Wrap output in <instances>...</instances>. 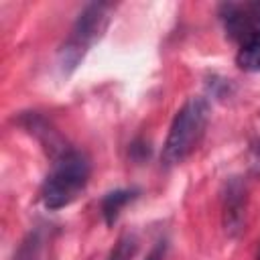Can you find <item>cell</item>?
I'll return each instance as SVG.
<instances>
[{
	"mask_svg": "<svg viewBox=\"0 0 260 260\" xmlns=\"http://www.w3.org/2000/svg\"><path fill=\"white\" fill-rule=\"evenodd\" d=\"M89 179V160L83 152L69 148L55 158L51 173L41 187V201L49 211L67 207L85 189Z\"/></svg>",
	"mask_w": 260,
	"mask_h": 260,
	"instance_id": "1",
	"label": "cell"
},
{
	"mask_svg": "<svg viewBox=\"0 0 260 260\" xmlns=\"http://www.w3.org/2000/svg\"><path fill=\"white\" fill-rule=\"evenodd\" d=\"M209 118V104L205 98L187 100L175 114L167 140L162 144L160 160L165 167H175L183 162L199 144Z\"/></svg>",
	"mask_w": 260,
	"mask_h": 260,
	"instance_id": "2",
	"label": "cell"
},
{
	"mask_svg": "<svg viewBox=\"0 0 260 260\" xmlns=\"http://www.w3.org/2000/svg\"><path fill=\"white\" fill-rule=\"evenodd\" d=\"M112 12H114V4L110 2H91L79 12V16L71 26L69 37L65 39V43L57 53V63L63 75L73 73L75 67L83 61L89 47L108 28Z\"/></svg>",
	"mask_w": 260,
	"mask_h": 260,
	"instance_id": "3",
	"label": "cell"
},
{
	"mask_svg": "<svg viewBox=\"0 0 260 260\" xmlns=\"http://www.w3.org/2000/svg\"><path fill=\"white\" fill-rule=\"evenodd\" d=\"M248 189L240 177L228 179L221 195V225L230 238H238L246 225Z\"/></svg>",
	"mask_w": 260,
	"mask_h": 260,
	"instance_id": "4",
	"label": "cell"
},
{
	"mask_svg": "<svg viewBox=\"0 0 260 260\" xmlns=\"http://www.w3.org/2000/svg\"><path fill=\"white\" fill-rule=\"evenodd\" d=\"M18 124L43 144V148L53 156V160L69 150L65 146V142H63V138L59 136V132L41 114H37V112H22L18 116Z\"/></svg>",
	"mask_w": 260,
	"mask_h": 260,
	"instance_id": "5",
	"label": "cell"
},
{
	"mask_svg": "<svg viewBox=\"0 0 260 260\" xmlns=\"http://www.w3.org/2000/svg\"><path fill=\"white\" fill-rule=\"evenodd\" d=\"M138 197V189H116V191H110L102 197L100 201V209H102V217L106 221L108 228H112L120 215V211Z\"/></svg>",
	"mask_w": 260,
	"mask_h": 260,
	"instance_id": "6",
	"label": "cell"
},
{
	"mask_svg": "<svg viewBox=\"0 0 260 260\" xmlns=\"http://www.w3.org/2000/svg\"><path fill=\"white\" fill-rule=\"evenodd\" d=\"M236 65L244 71H260V35L240 45V51L236 55Z\"/></svg>",
	"mask_w": 260,
	"mask_h": 260,
	"instance_id": "7",
	"label": "cell"
},
{
	"mask_svg": "<svg viewBox=\"0 0 260 260\" xmlns=\"http://www.w3.org/2000/svg\"><path fill=\"white\" fill-rule=\"evenodd\" d=\"M136 248H138L136 238H134L132 234H124V236L116 242V246H114V250L110 252L108 260H132V256L136 254Z\"/></svg>",
	"mask_w": 260,
	"mask_h": 260,
	"instance_id": "8",
	"label": "cell"
},
{
	"mask_svg": "<svg viewBox=\"0 0 260 260\" xmlns=\"http://www.w3.org/2000/svg\"><path fill=\"white\" fill-rule=\"evenodd\" d=\"M150 154V146H148V142H144V140H134L132 144H130V156L134 158V160H142L144 156H148Z\"/></svg>",
	"mask_w": 260,
	"mask_h": 260,
	"instance_id": "9",
	"label": "cell"
},
{
	"mask_svg": "<svg viewBox=\"0 0 260 260\" xmlns=\"http://www.w3.org/2000/svg\"><path fill=\"white\" fill-rule=\"evenodd\" d=\"M165 254H167V242H156V246L148 252L144 260H165Z\"/></svg>",
	"mask_w": 260,
	"mask_h": 260,
	"instance_id": "10",
	"label": "cell"
},
{
	"mask_svg": "<svg viewBox=\"0 0 260 260\" xmlns=\"http://www.w3.org/2000/svg\"><path fill=\"white\" fill-rule=\"evenodd\" d=\"M250 152H252V160H254V165L260 169V140H256V142L252 144Z\"/></svg>",
	"mask_w": 260,
	"mask_h": 260,
	"instance_id": "11",
	"label": "cell"
},
{
	"mask_svg": "<svg viewBox=\"0 0 260 260\" xmlns=\"http://www.w3.org/2000/svg\"><path fill=\"white\" fill-rule=\"evenodd\" d=\"M256 260H260V246H258V252H256Z\"/></svg>",
	"mask_w": 260,
	"mask_h": 260,
	"instance_id": "12",
	"label": "cell"
}]
</instances>
